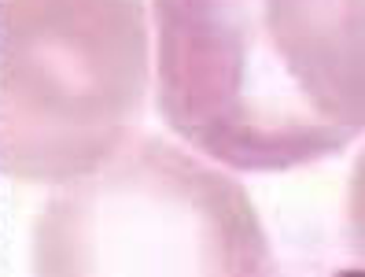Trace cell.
<instances>
[{"mask_svg":"<svg viewBox=\"0 0 365 277\" xmlns=\"http://www.w3.org/2000/svg\"><path fill=\"white\" fill-rule=\"evenodd\" d=\"M155 111L232 174H284L365 137V0H152Z\"/></svg>","mask_w":365,"mask_h":277,"instance_id":"obj_1","label":"cell"},{"mask_svg":"<svg viewBox=\"0 0 365 277\" xmlns=\"http://www.w3.org/2000/svg\"><path fill=\"white\" fill-rule=\"evenodd\" d=\"M37 277H259L273 248L232 170L166 137L133 134L115 156L56 185L34 222Z\"/></svg>","mask_w":365,"mask_h":277,"instance_id":"obj_2","label":"cell"},{"mask_svg":"<svg viewBox=\"0 0 365 277\" xmlns=\"http://www.w3.org/2000/svg\"><path fill=\"white\" fill-rule=\"evenodd\" d=\"M152 93L144 0H0V174L63 185L133 137Z\"/></svg>","mask_w":365,"mask_h":277,"instance_id":"obj_3","label":"cell"},{"mask_svg":"<svg viewBox=\"0 0 365 277\" xmlns=\"http://www.w3.org/2000/svg\"><path fill=\"white\" fill-rule=\"evenodd\" d=\"M343 241H347L351 266L365 270V148L358 152L351 178H347V200H343Z\"/></svg>","mask_w":365,"mask_h":277,"instance_id":"obj_4","label":"cell"}]
</instances>
